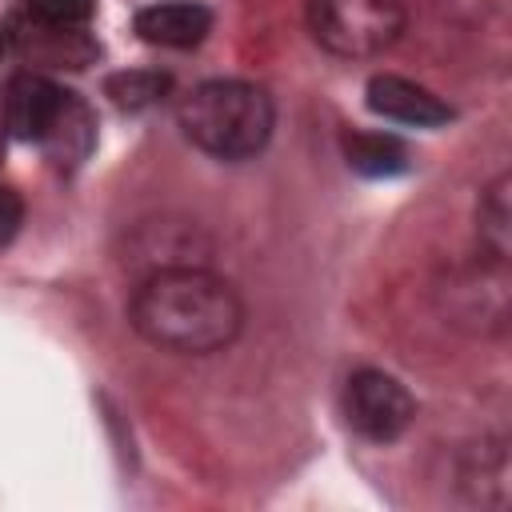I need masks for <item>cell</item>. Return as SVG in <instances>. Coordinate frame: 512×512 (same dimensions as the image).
<instances>
[{
  "label": "cell",
  "instance_id": "1",
  "mask_svg": "<svg viewBox=\"0 0 512 512\" xmlns=\"http://www.w3.org/2000/svg\"><path fill=\"white\" fill-rule=\"evenodd\" d=\"M128 316L152 348L208 356L236 340L244 304L224 276L200 264H168L136 288Z\"/></svg>",
  "mask_w": 512,
  "mask_h": 512
},
{
  "label": "cell",
  "instance_id": "12",
  "mask_svg": "<svg viewBox=\"0 0 512 512\" xmlns=\"http://www.w3.org/2000/svg\"><path fill=\"white\" fill-rule=\"evenodd\" d=\"M24 8L40 20V24H56V28H80L92 20L96 0H24Z\"/></svg>",
  "mask_w": 512,
  "mask_h": 512
},
{
  "label": "cell",
  "instance_id": "11",
  "mask_svg": "<svg viewBox=\"0 0 512 512\" xmlns=\"http://www.w3.org/2000/svg\"><path fill=\"white\" fill-rule=\"evenodd\" d=\"M168 88H172V76L152 72V68H132V72H116V76L104 80V92L112 96V104L116 108H128V112L164 100Z\"/></svg>",
  "mask_w": 512,
  "mask_h": 512
},
{
  "label": "cell",
  "instance_id": "14",
  "mask_svg": "<svg viewBox=\"0 0 512 512\" xmlns=\"http://www.w3.org/2000/svg\"><path fill=\"white\" fill-rule=\"evenodd\" d=\"M0 52H4V36H0Z\"/></svg>",
  "mask_w": 512,
  "mask_h": 512
},
{
  "label": "cell",
  "instance_id": "3",
  "mask_svg": "<svg viewBox=\"0 0 512 512\" xmlns=\"http://www.w3.org/2000/svg\"><path fill=\"white\" fill-rule=\"evenodd\" d=\"M308 28L320 48L344 60H368L404 32L400 0H308Z\"/></svg>",
  "mask_w": 512,
  "mask_h": 512
},
{
  "label": "cell",
  "instance_id": "5",
  "mask_svg": "<svg viewBox=\"0 0 512 512\" xmlns=\"http://www.w3.org/2000/svg\"><path fill=\"white\" fill-rule=\"evenodd\" d=\"M368 96V108L384 120H396V124H412V128H436L444 120H452V108L428 92L424 84L408 80V76H392V72H380L368 80L364 88Z\"/></svg>",
  "mask_w": 512,
  "mask_h": 512
},
{
  "label": "cell",
  "instance_id": "13",
  "mask_svg": "<svg viewBox=\"0 0 512 512\" xmlns=\"http://www.w3.org/2000/svg\"><path fill=\"white\" fill-rule=\"evenodd\" d=\"M20 224H24V200H20L16 188L0 184V248L12 244V236L20 232Z\"/></svg>",
  "mask_w": 512,
  "mask_h": 512
},
{
  "label": "cell",
  "instance_id": "2",
  "mask_svg": "<svg viewBox=\"0 0 512 512\" xmlns=\"http://www.w3.org/2000/svg\"><path fill=\"white\" fill-rule=\"evenodd\" d=\"M176 120L184 136L204 148L216 160H244L256 156L276 124L272 96L260 84L248 80H204L196 84L180 108Z\"/></svg>",
  "mask_w": 512,
  "mask_h": 512
},
{
  "label": "cell",
  "instance_id": "4",
  "mask_svg": "<svg viewBox=\"0 0 512 512\" xmlns=\"http://www.w3.org/2000/svg\"><path fill=\"white\" fill-rule=\"evenodd\" d=\"M344 416L364 440L392 444L416 420V400L396 376L380 368H360L344 388Z\"/></svg>",
  "mask_w": 512,
  "mask_h": 512
},
{
  "label": "cell",
  "instance_id": "10",
  "mask_svg": "<svg viewBox=\"0 0 512 512\" xmlns=\"http://www.w3.org/2000/svg\"><path fill=\"white\" fill-rule=\"evenodd\" d=\"M508 188H512V176L500 172L484 196H480V244L488 248L492 260H508V248H512V204H508Z\"/></svg>",
  "mask_w": 512,
  "mask_h": 512
},
{
  "label": "cell",
  "instance_id": "8",
  "mask_svg": "<svg viewBox=\"0 0 512 512\" xmlns=\"http://www.w3.org/2000/svg\"><path fill=\"white\" fill-rule=\"evenodd\" d=\"M40 148L56 164H76V160L88 156V148H92V116H88V108H84V100L76 92H68V100H64L60 116L52 120L48 136L40 140Z\"/></svg>",
  "mask_w": 512,
  "mask_h": 512
},
{
  "label": "cell",
  "instance_id": "7",
  "mask_svg": "<svg viewBox=\"0 0 512 512\" xmlns=\"http://www.w3.org/2000/svg\"><path fill=\"white\" fill-rule=\"evenodd\" d=\"M212 28V12L196 0H164L136 12V32L160 48H196Z\"/></svg>",
  "mask_w": 512,
  "mask_h": 512
},
{
  "label": "cell",
  "instance_id": "9",
  "mask_svg": "<svg viewBox=\"0 0 512 512\" xmlns=\"http://www.w3.org/2000/svg\"><path fill=\"white\" fill-rule=\"evenodd\" d=\"M344 156L360 176H396L408 168V148L388 132H348Z\"/></svg>",
  "mask_w": 512,
  "mask_h": 512
},
{
  "label": "cell",
  "instance_id": "6",
  "mask_svg": "<svg viewBox=\"0 0 512 512\" xmlns=\"http://www.w3.org/2000/svg\"><path fill=\"white\" fill-rule=\"evenodd\" d=\"M68 92L60 84H52L48 76H36V72H20L12 76L8 84V100H4V112H8V128L16 140H28V144H40L52 128V120L60 116Z\"/></svg>",
  "mask_w": 512,
  "mask_h": 512
}]
</instances>
